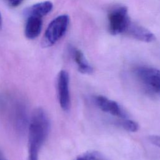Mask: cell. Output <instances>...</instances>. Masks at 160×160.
I'll return each instance as SVG.
<instances>
[{"label":"cell","mask_w":160,"mask_h":160,"mask_svg":"<svg viewBox=\"0 0 160 160\" xmlns=\"http://www.w3.org/2000/svg\"><path fill=\"white\" fill-rule=\"evenodd\" d=\"M49 129L50 122L46 112L41 108L35 109L28 124V160H38Z\"/></svg>","instance_id":"1"},{"label":"cell","mask_w":160,"mask_h":160,"mask_svg":"<svg viewBox=\"0 0 160 160\" xmlns=\"http://www.w3.org/2000/svg\"><path fill=\"white\" fill-rule=\"evenodd\" d=\"M69 22L66 14L60 15L54 18L48 25L44 35L43 44L50 46L58 41L66 33Z\"/></svg>","instance_id":"2"},{"label":"cell","mask_w":160,"mask_h":160,"mask_svg":"<svg viewBox=\"0 0 160 160\" xmlns=\"http://www.w3.org/2000/svg\"><path fill=\"white\" fill-rule=\"evenodd\" d=\"M138 81L147 89L160 96V70L148 66H139L134 69Z\"/></svg>","instance_id":"3"},{"label":"cell","mask_w":160,"mask_h":160,"mask_svg":"<svg viewBox=\"0 0 160 160\" xmlns=\"http://www.w3.org/2000/svg\"><path fill=\"white\" fill-rule=\"evenodd\" d=\"M109 29L112 35L124 33L131 20L126 7L120 6L111 10L108 14Z\"/></svg>","instance_id":"4"},{"label":"cell","mask_w":160,"mask_h":160,"mask_svg":"<svg viewBox=\"0 0 160 160\" xmlns=\"http://www.w3.org/2000/svg\"><path fill=\"white\" fill-rule=\"evenodd\" d=\"M9 116L14 128L18 133H22L28 127V119L26 105L19 100H14L10 104Z\"/></svg>","instance_id":"5"},{"label":"cell","mask_w":160,"mask_h":160,"mask_svg":"<svg viewBox=\"0 0 160 160\" xmlns=\"http://www.w3.org/2000/svg\"><path fill=\"white\" fill-rule=\"evenodd\" d=\"M58 96L61 109L67 111L70 108L71 98L69 92V76L65 70L59 71L57 78Z\"/></svg>","instance_id":"6"},{"label":"cell","mask_w":160,"mask_h":160,"mask_svg":"<svg viewBox=\"0 0 160 160\" xmlns=\"http://www.w3.org/2000/svg\"><path fill=\"white\" fill-rule=\"evenodd\" d=\"M95 102L101 111L122 119L126 118V114L117 102L99 95L95 97Z\"/></svg>","instance_id":"7"},{"label":"cell","mask_w":160,"mask_h":160,"mask_svg":"<svg viewBox=\"0 0 160 160\" xmlns=\"http://www.w3.org/2000/svg\"><path fill=\"white\" fill-rule=\"evenodd\" d=\"M124 33L137 40L146 42H152L156 39L154 34L150 31L131 21Z\"/></svg>","instance_id":"8"},{"label":"cell","mask_w":160,"mask_h":160,"mask_svg":"<svg viewBox=\"0 0 160 160\" xmlns=\"http://www.w3.org/2000/svg\"><path fill=\"white\" fill-rule=\"evenodd\" d=\"M42 27V18L33 16L26 17L24 29L26 37L29 39H34L36 38L41 33Z\"/></svg>","instance_id":"9"},{"label":"cell","mask_w":160,"mask_h":160,"mask_svg":"<svg viewBox=\"0 0 160 160\" xmlns=\"http://www.w3.org/2000/svg\"><path fill=\"white\" fill-rule=\"evenodd\" d=\"M69 50L72 58L78 66V71L82 74H92L93 68L88 62L83 53L79 49L72 46H70Z\"/></svg>","instance_id":"10"},{"label":"cell","mask_w":160,"mask_h":160,"mask_svg":"<svg viewBox=\"0 0 160 160\" xmlns=\"http://www.w3.org/2000/svg\"><path fill=\"white\" fill-rule=\"evenodd\" d=\"M52 8L53 4L51 2L49 1H43L27 8L24 9V14L26 18L31 16L42 18L50 12L52 11Z\"/></svg>","instance_id":"11"},{"label":"cell","mask_w":160,"mask_h":160,"mask_svg":"<svg viewBox=\"0 0 160 160\" xmlns=\"http://www.w3.org/2000/svg\"><path fill=\"white\" fill-rule=\"evenodd\" d=\"M75 160H107L100 152L97 151H88L78 156Z\"/></svg>","instance_id":"12"},{"label":"cell","mask_w":160,"mask_h":160,"mask_svg":"<svg viewBox=\"0 0 160 160\" xmlns=\"http://www.w3.org/2000/svg\"><path fill=\"white\" fill-rule=\"evenodd\" d=\"M121 126L126 131L134 132H136L139 129L138 124L133 120L129 119H122V121L120 122Z\"/></svg>","instance_id":"13"},{"label":"cell","mask_w":160,"mask_h":160,"mask_svg":"<svg viewBox=\"0 0 160 160\" xmlns=\"http://www.w3.org/2000/svg\"><path fill=\"white\" fill-rule=\"evenodd\" d=\"M148 139L151 144L160 148V136L159 135L149 136Z\"/></svg>","instance_id":"14"},{"label":"cell","mask_w":160,"mask_h":160,"mask_svg":"<svg viewBox=\"0 0 160 160\" xmlns=\"http://www.w3.org/2000/svg\"><path fill=\"white\" fill-rule=\"evenodd\" d=\"M6 1L12 7L18 6L23 1V0H6Z\"/></svg>","instance_id":"15"},{"label":"cell","mask_w":160,"mask_h":160,"mask_svg":"<svg viewBox=\"0 0 160 160\" xmlns=\"http://www.w3.org/2000/svg\"><path fill=\"white\" fill-rule=\"evenodd\" d=\"M0 160H7L6 158L3 156V154L0 152Z\"/></svg>","instance_id":"16"},{"label":"cell","mask_w":160,"mask_h":160,"mask_svg":"<svg viewBox=\"0 0 160 160\" xmlns=\"http://www.w3.org/2000/svg\"><path fill=\"white\" fill-rule=\"evenodd\" d=\"M2 17H1V15L0 13V30L2 28Z\"/></svg>","instance_id":"17"}]
</instances>
